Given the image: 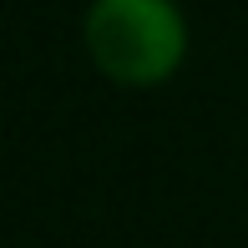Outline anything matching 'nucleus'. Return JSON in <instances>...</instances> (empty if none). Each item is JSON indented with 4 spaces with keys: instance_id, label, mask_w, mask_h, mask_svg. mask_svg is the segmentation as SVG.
<instances>
[{
    "instance_id": "obj_1",
    "label": "nucleus",
    "mask_w": 248,
    "mask_h": 248,
    "mask_svg": "<svg viewBox=\"0 0 248 248\" xmlns=\"http://www.w3.org/2000/svg\"><path fill=\"white\" fill-rule=\"evenodd\" d=\"M86 56L117 86H162L187 56V20L177 0H92L81 20Z\"/></svg>"
}]
</instances>
